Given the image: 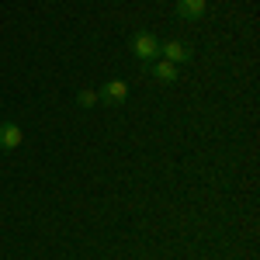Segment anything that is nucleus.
<instances>
[{
  "label": "nucleus",
  "instance_id": "1",
  "mask_svg": "<svg viewBox=\"0 0 260 260\" xmlns=\"http://www.w3.org/2000/svg\"><path fill=\"white\" fill-rule=\"evenodd\" d=\"M132 56L142 62H153V59H160V39L153 35V31H136L132 35Z\"/></svg>",
  "mask_w": 260,
  "mask_h": 260
},
{
  "label": "nucleus",
  "instance_id": "2",
  "mask_svg": "<svg viewBox=\"0 0 260 260\" xmlns=\"http://www.w3.org/2000/svg\"><path fill=\"white\" fill-rule=\"evenodd\" d=\"M194 56V49L187 45V42H160V59H167V62H174V66H180V62H187Z\"/></svg>",
  "mask_w": 260,
  "mask_h": 260
},
{
  "label": "nucleus",
  "instance_id": "3",
  "mask_svg": "<svg viewBox=\"0 0 260 260\" xmlns=\"http://www.w3.org/2000/svg\"><path fill=\"white\" fill-rule=\"evenodd\" d=\"M98 98H101V104H111V108H115V104H125V101H128V83L125 80H108L98 90Z\"/></svg>",
  "mask_w": 260,
  "mask_h": 260
},
{
  "label": "nucleus",
  "instance_id": "4",
  "mask_svg": "<svg viewBox=\"0 0 260 260\" xmlns=\"http://www.w3.org/2000/svg\"><path fill=\"white\" fill-rule=\"evenodd\" d=\"M21 142H24V132H21L14 121H4V125H0V149H4V153H14Z\"/></svg>",
  "mask_w": 260,
  "mask_h": 260
},
{
  "label": "nucleus",
  "instance_id": "5",
  "mask_svg": "<svg viewBox=\"0 0 260 260\" xmlns=\"http://www.w3.org/2000/svg\"><path fill=\"white\" fill-rule=\"evenodd\" d=\"M208 11V0H177V14L184 21H198Z\"/></svg>",
  "mask_w": 260,
  "mask_h": 260
},
{
  "label": "nucleus",
  "instance_id": "6",
  "mask_svg": "<svg viewBox=\"0 0 260 260\" xmlns=\"http://www.w3.org/2000/svg\"><path fill=\"white\" fill-rule=\"evenodd\" d=\"M153 77L160 83H177L180 66H174V62H167V59H153Z\"/></svg>",
  "mask_w": 260,
  "mask_h": 260
},
{
  "label": "nucleus",
  "instance_id": "7",
  "mask_svg": "<svg viewBox=\"0 0 260 260\" xmlns=\"http://www.w3.org/2000/svg\"><path fill=\"white\" fill-rule=\"evenodd\" d=\"M98 90H80V94H77V104H80V108H94V104H98Z\"/></svg>",
  "mask_w": 260,
  "mask_h": 260
}]
</instances>
